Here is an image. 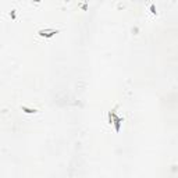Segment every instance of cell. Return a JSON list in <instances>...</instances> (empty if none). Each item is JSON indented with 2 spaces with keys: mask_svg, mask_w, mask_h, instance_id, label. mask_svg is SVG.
I'll return each mask as SVG.
<instances>
[{
  "mask_svg": "<svg viewBox=\"0 0 178 178\" xmlns=\"http://www.w3.org/2000/svg\"><path fill=\"white\" fill-rule=\"evenodd\" d=\"M109 118H110V124H113L114 128H116V131H117V132H120V129H121L122 118L118 117L117 113H116V110L110 111V113H109Z\"/></svg>",
  "mask_w": 178,
  "mask_h": 178,
  "instance_id": "6da1fadb",
  "label": "cell"
},
{
  "mask_svg": "<svg viewBox=\"0 0 178 178\" xmlns=\"http://www.w3.org/2000/svg\"><path fill=\"white\" fill-rule=\"evenodd\" d=\"M54 34H57V31H54V29H41L39 31V35H41V36H45V38H52V36H54Z\"/></svg>",
  "mask_w": 178,
  "mask_h": 178,
  "instance_id": "7a4b0ae2",
  "label": "cell"
},
{
  "mask_svg": "<svg viewBox=\"0 0 178 178\" xmlns=\"http://www.w3.org/2000/svg\"><path fill=\"white\" fill-rule=\"evenodd\" d=\"M23 110L25 111V113H36V110L35 109H28V107H25V106H23Z\"/></svg>",
  "mask_w": 178,
  "mask_h": 178,
  "instance_id": "3957f363",
  "label": "cell"
}]
</instances>
